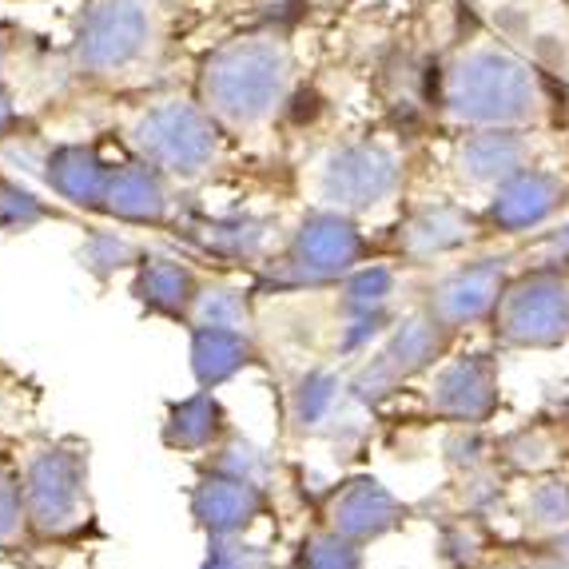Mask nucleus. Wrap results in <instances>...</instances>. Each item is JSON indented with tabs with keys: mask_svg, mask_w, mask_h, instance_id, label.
<instances>
[{
	"mask_svg": "<svg viewBox=\"0 0 569 569\" xmlns=\"http://www.w3.org/2000/svg\"><path fill=\"white\" fill-rule=\"evenodd\" d=\"M438 104L450 123L470 132L530 128L550 112L541 77L498 40H478L455 52V60L442 68Z\"/></svg>",
	"mask_w": 569,
	"mask_h": 569,
	"instance_id": "nucleus-1",
	"label": "nucleus"
},
{
	"mask_svg": "<svg viewBox=\"0 0 569 569\" xmlns=\"http://www.w3.org/2000/svg\"><path fill=\"white\" fill-rule=\"evenodd\" d=\"M295 60L279 37H239L219 44L200 72V104L223 132H256L287 104Z\"/></svg>",
	"mask_w": 569,
	"mask_h": 569,
	"instance_id": "nucleus-2",
	"label": "nucleus"
},
{
	"mask_svg": "<svg viewBox=\"0 0 569 569\" xmlns=\"http://www.w3.org/2000/svg\"><path fill=\"white\" fill-rule=\"evenodd\" d=\"M128 143L140 160L160 168L171 180H196L216 163L219 156V128L216 116L188 96H168L156 104H143L128 120Z\"/></svg>",
	"mask_w": 569,
	"mask_h": 569,
	"instance_id": "nucleus-3",
	"label": "nucleus"
},
{
	"mask_svg": "<svg viewBox=\"0 0 569 569\" xmlns=\"http://www.w3.org/2000/svg\"><path fill=\"white\" fill-rule=\"evenodd\" d=\"M160 44V20L148 0H92L80 17L72 60L96 80L128 77Z\"/></svg>",
	"mask_w": 569,
	"mask_h": 569,
	"instance_id": "nucleus-4",
	"label": "nucleus"
},
{
	"mask_svg": "<svg viewBox=\"0 0 569 569\" xmlns=\"http://www.w3.org/2000/svg\"><path fill=\"white\" fill-rule=\"evenodd\" d=\"M399 183V160L379 143H347L323 160V196L335 208H370Z\"/></svg>",
	"mask_w": 569,
	"mask_h": 569,
	"instance_id": "nucleus-5",
	"label": "nucleus"
},
{
	"mask_svg": "<svg viewBox=\"0 0 569 569\" xmlns=\"http://www.w3.org/2000/svg\"><path fill=\"white\" fill-rule=\"evenodd\" d=\"M168 203V176L148 160H128L108 176L104 211L123 223H160Z\"/></svg>",
	"mask_w": 569,
	"mask_h": 569,
	"instance_id": "nucleus-6",
	"label": "nucleus"
},
{
	"mask_svg": "<svg viewBox=\"0 0 569 569\" xmlns=\"http://www.w3.org/2000/svg\"><path fill=\"white\" fill-rule=\"evenodd\" d=\"M108 176H112V168L88 143H60L44 160V180L52 183V191L60 200L88 211H104Z\"/></svg>",
	"mask_w": 569,
	"mask_h": 569,
	"instance_id": "nucleus-7",
	"label": "nucleus"
},
{
	"mask_svg": "<svg viewBox=\"0 0 569 569\" xmlns=\"http://www.w3.org/2000/svg\"><path fill=\"white\" fill-rule=\"evenodd\" d=\"M462 171L478 183H506L522 168H530L526 156V132L522 128H482L470 132L458 156Z\"/></svg>",
	"mask_w": 569,
	"mask_h": 569,
	"instance_id": "nucleus-8",
	"label": "nucleus"
},
{
	"mask_svg": "<svg viewBox=\"0 0 569 569\" xmlns=\"http://www.w3.org/2000/svg\"><path fill=\"white\" fill-rule=\"evenodd\" d=\"M561 180L553 171H530L522 168L518 176L502 183L498 191V203H493V216H502L506 223H526V219H541L546 211L558 208L561 200Z\"/></svg>",
	"mask_w": 569,
	"mask_h": 569,
	"instance_id": "nucleus-9",
	"label": "nucleus"
},
{
	"mask_svg": "<svg viewBox=\"0 0 569 569\" xmlns=\"http://www.w3.org/2000/svg\"><path fill=\"white\" fill-rule=\"evenodd\" d=\"M140 291H143V299H152L156 307H176V303H183L188 276H183L176 263H152V267H143Z\"/></svg>",
	"mask_w": 569,
	"mask_h": 569,
	"instance_id": "nucleus-10",
	"label": "nucleus"
},
{
	"mask_svg": "<svg viewBox=\"0 0 569 569\" xmlns=\"http://www.w3.org/2000/svg\"><path fill=\"white\" fill-rule=\"evenodd\" d=\"M17 128H20V112H17V104H12L9 88L0 84V143L9 140V136H17Z\"/></svg>",
	"mask_w": 569,
	"mask_h": 569,
	"instance_id": "nucleus-11",
	"label": "nucleus"
},
{
	"mask_svg": "<svg viewBox=\"0 0 569 569\" xmlns=\"http://www.w3.org/2000/svg\"><path fill=\"white\" fill-rule=\"evenodd\" d=\"M0 77H4V44H0Z\"/></svg>",
	"mask_w": 569,
	"mask_h": 569,
	"instance_id": "nucleus-12",
	"label": "nucleus"
}]
</instances>
